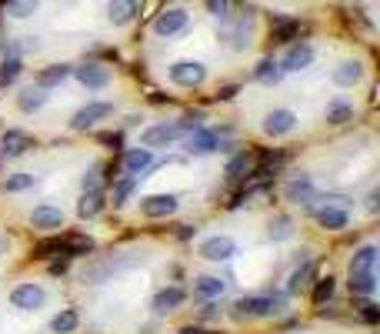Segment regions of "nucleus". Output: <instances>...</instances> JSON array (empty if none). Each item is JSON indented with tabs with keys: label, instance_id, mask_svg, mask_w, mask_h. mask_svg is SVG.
<instances>
[{
	"label": "nucleus",
	"instance_id": "nucleus-15",
	"mask_svg": "<svg viewBox=\"0 0 380 334\" xmlns=\"http://www.w3.org/2000/svg\"><path fill=\"white\" fill-rule=\"evenodd\" d=\"M31 224L40 227V231H60L64 227V211L60 208H50V204H40L31 211Z\"/></svg>",
	"mask_w": 380,
	"mask_h": 334
},
{
	"label": "nucleus",
	"instance_id": "nucleus-25",
	"mask_svg": "<svg viewBox=\"0 0 380 334\" xmlns=\"http://www.w3.org/2000/svg\"><path fill=\"white\" fill-rule=\"evenodd\" d=\"M100 211H104V194L100 190H84V198L77 204V214L80 217H97Z\"/></svg>",
	"mask_w": 380,
	"mask_h": 334
},
{
	"label": "nucleus",
	"instance_id": "nucleus-2",
	"mask_svg": "<svg viewBox=\"0 0 380 334\" xmlns=\"http://www.w3.org/2000/svg\"><path fill=\"white\" fill-rule=\"evenodd\" d=\"M110 114H114V104H107V100H90V104H84V107L70 117V127H74V131H87L94 124L107 121Z\"/></svg>",
	"mask_w": 380,
	"mask_h": 334
},
{
	"label": "nucleus",
	"instance_id": "nucleus-38",
	"mask_svg": "<svg viewBox=\"0 0 380 334\" xmlns=\"http://www.w3.org/2000/svg\"><path fill=\"white\" fill-rule=\"evenodd\" d=\"M200 121H204V114H200V111H197V114H184V117L177 121V127H180L184 134H190V131H197V127H200Z\"/></svg>",
	"mask_w": 380,
	"mask_h": 334
},
{
	"label": "nucleus",
	"instance_id": "nucleus-45",
	"mask_svg": "<svg viewBox=\"0 0 380 334\" xmlns=\"http://www.w3.org/2000/svg\"><path fill=\"white\" fill-rule=\"evenodd\" d=\"M84 190H100V181H97V171L84 178Z\"/></svg>",
	"mask_w": 380,
	"mask_h": 334
},
{
	"label": "nucleus",
	"instance_id": "nucleus-7",
	"mask_svg": "<svg viewBox=\"0 0 380 334\" xmlns=\"http://www.w3.org/2000/svg\"><path fill=\"white\" fill-rule=\"evenodd\" d=\"M44 301H47V294H44L40 284H17L13 294H11V304L13 308H21V311H37Z\"/></svg>",
	"mask_w": 380,
	"mask_h": 334
},
{
	"label": "nucleus",
	"instance_id": "nucleus-44",
	"mask_svg": "<svg viewBox=\"0 0 380 334\" xmlns=\"http://www.w3.org/2000/svg\"><path fill=\"white\" fill-rule=\"evenodd\" d=\"M360 318H364L367 324H377L380 321V311L374 308V304H364V308H360Z\"/></svg>",
	"mask_w": 380,
	"mask_h": 334
},
{
	"label": "nucleus",
	"instance_id": "nucleus-14",
	"mask_svg": "<svg viewBox=\"0 0 380 334\" xmlns=\"http://www.w3.org/2000/svg\"><path fill=\"white\" fill-rule=\"evenodd\" d=\"M153 164V154L151 147H134V151H127V154L120 157V167H124V174H131V178H141L143 171Z\"/></svg>",
	"mask_w": 380,
	"mask_h": 334
},
{
	"label": "nucleus",
	"instance_id": "nucleus-9",
	"mask_svg": "<svg viewBox=\"0 0 380 334\" xmlns=\"http://www.w3.org/2000/svg\"><path fill=\"white\" fill-rule=\"evenodd\" d=\"M250 33H254L250 17H237L230 27H224V41L230 44V50H247V47H250Z\"/></svg>",
	"mask_w": 380,
	"mask_h": 334
},
{
	"label": "nucleus",
	"instance_id": "nucleus-47",
	"mask_svg": "<svg viewBox=\"0 0 380 334\" xmlns=\"http://www.w3.org/2000/svg\"><path fill=\"white\" fill-rule=\"evenodd\" d=\"M100 141H104V144H110V147H120V134H104Z\"/></svg>",
	"mask_w": 380,
	"mask_h": 334
},
{
	"label": "nucleus",
	"instance_id": "nucleus-13",
	"mask_svg": "<svg viewBox=\"0 0 380 334\" xmlns=\"http://www.w3.org/2000/svg\"><path fill=\"white\" fill-rule=\"evenodd\" d=\"M177 211V198L174 194H151L141 200V214L143 217H167Z\"/></svg>",
	"mask_w": 380,
	"mask_h": 334
},
{
	"label": "nucleus",
	"instance_id": "nucleus-39",
	"mask_svg": "<svg viewBox=\"0 0 380 334\" xmlns=\"http://www.w3.org/2000/svg\"><path fill=\"white\" fill-rule=\"evenodd\" d=\"M31 184H33L31 174H11L4 188H7V190H23V188H31Z\"/></svg>",
	"mask_w": 380,
	"mask_h": 334
},
{
	"label": "nucleus",
	"instance_id": "nucleus-42",
	"mask_svg": "<svg viewBox=\"0 0 380 334\" xmlns=\"http://www.w3.org/2000/svg\"><path fill=\"white\" fill-rule=\"evenodd\" d=\"M271 237H291V221L287 217H277L271 224Z\"/></svg>",
	"mask_w": 380,
	"mask_h": 334
},
{
	"label": "nucleus",
	"instance_id": "nucleus-12",
	"mask_svg": "<svg viewBox=\"0 0 380 334\" xmlns=\"http://www.w3.org/2000/svg\"><path fill=\"white\" fill-rule=\"evenodd\" d=\"M74 74L87 90H104L110 84V70L107 67H100V64H80Z\"/></svg>",
	"mask_w": 380,
	"mask_h": 334
},
{
	"label": "nucleus",
	"instance_id": "nucleus-16",
	"mask_svg": "<svg viewBox=\"0 0 380 334\" xmlns=\"http://www.w3.org/2000/svg\"><path fill=\"white\" fill-rule=\"evenodd\" d=\"M283 194H287V200H293V204H310V200L317 198V188L307 174H300V178H293L283 184Z\"/></svg>",
	"mask_w": 380,
	"mask_h": 334
},
{
	"label": "nucleus",
	"instance_id": "nucleus-33",
	"mask_svg": "<svg viewBox=\"0 0 380 334\" xmlns=\"http://www.w3.org/2000/svg\"><path fill=\"white\" fill-rule=\"evenodd\" d=\"M281 64H273V60H261V67H257V80L261 84H277L281 80Z\"/></svg>",
	"mask_w": 380,
	"mask_h": 334
},
{
	"label": "nucleus",
	"instance_id": "nucleus-30",
	"mask_svg": "<svg viewBox=\"0 0 380 334\" xmlns=\"http://www.w3.org/2000/svg\"><path fill=\"white\" fill-rule=\"evenodd\" d=\"M194 291L200 294V298H220V294H224V281H220V278H210V274H207V278H200L194 284Z\"/></svg>",
	"mask_w": 380,
	"mask_h": 334
},
{
	"label": "nucleus",
	"instance_id": "nucleus-41",
	"mask_svg": "<svg viewBox=\"0 0 380 334\" xmlns=\"http://www.w3.org/2000/svg\"><path fill=\"white\" fill-rule=\"evenodd\" d=\"M244 171H247V154H240V157H234V161H230V164H227V178H240Z\"/></svg>",
	"mask_w": 380,
	"mask_h": 334
},
{
	"label": "nucleus",
	"instance_id": "nucleus-28",
	"mask_svg": "<svg viewBox=\"0 0 380 334\" xmlns=\"http://www.w3.org/2000/svg\"><path fill=\"white\" fill-rule=\"evenodd\" d=\"M374 264H377V247L364 244L357 254H354V261H350V271H374Z\"/></svg>",
	"mask_w": 380,
	"mask_h": 334
},
{
	"label": "nucleus",
	"instance_id": "nucleus-26",
	"mask_svg": "<svg viewBox=\"0 0 380 334\" xmlns=\"http://www.w3.org/2000/svg\"><path fill=\"white\" fill-rule=\"evenodd\" d=\"M350 291H357V294H374V291H377L374 271H350Z\"/></svg>",
	"mask_w": 380,
	"mask_h": 334
},
{
	"label": "nucleus",
	"instance_id": "nucleus-35",
	"mask_svg": "<svg viewBox=\"0 0 380 334\" xmlns=\"http://www.w3.org/2000/svg\"><path fill=\"white\" fill-rule=\"evenodd\" d=\"M330 298H334V278H324L320 284H317V291H314V304L317 308H324Z\"/></svg>",
	"mask_w": 380,
	"mask_h": 334
},
{
	"label": "nucleus",
	"instance_id": "nucleus-29",
	"mask_svg": "<svg viewBox=\"0 0 380 334\" xmlns=\"http://www.w3.org/2000/svg\"><path fill=\"white\" fill-rule=\"evenodd\" d=\"M134 184H137V178H131V174H124V178L114 184V208H124V204H127V198L134 194Z\"/></svg>",
	"mask_w": 380,
	"mask_h": 334
},
{
	"label": "nucleus",
	"instance_id": "nucleus-34",
	"mask_svg": "<svg viewBox=\"0 0 380 334\" xmlns=\"http://www.w3.org/2000/svg\"><path fill=\"white\" fill-rule=\"evenodd\" d=\"M94 251V241L90 237H67V254H90Z\"/></svg>",
	"mask_w": 380,
	"mask_h": 334
},
{
	"label": "nucleus",
	"instance_id": "nucleus-3",
	"mask_svg": "<svg viewBox=\"0 0 380 334\" xmlns=\"http://www.w3.org/2000/svg\"><path fill=\"white\" fill-rule=\"evenodd\" d=\"M170 80H174L177 87H200L207 80V67L200 60H177L170 67Z\"/></svg>",
	"mask_w": 380,
	"mask_h": 334
},
{
	"label": "nucleus",
	"instance_id": "nucleus-1",
	"mask_svg": "<svg viewBox=\"0 0 380 334\" xmlns=\"http://www.w3.org/2000/svg\"><path fill=\"white\" fill-rule=\"evenodd\" d=\"M287 311V301L277 294H250L237 301V318H277Z\"/></svg>",
	"mask_w": 380,
	"mask_h": 334
},
{
	"label": "nucleus",
	"instance_id": "nucleus-31",
	"mask_svg": "<svg viewBox=\"0 0 380 334\" xmlns=\"http://www.w3.org/2000/svg\"><path fill=\"white\" fill-rule=\"evenodd\" d=\"M347 121H354V107L350 104H330L327 107V124H347Z\"/></svg>",
	"mask_w": 380,
	"mask_h": 334
},
{
	"label": "nucleus",
	"instance_id": "nucleus-21",
	"mask_svg": "<svg viewBox=\"0 0 380 334\" xmlns=\"http://www.w3.org/2000/svg\"><path fill=\"white\" fill-rule=\"evenodd\" d=\"M360 77H364V67L357 60H340L334 67V84H340V87H354Z\"/></svg>",
	"mask_w": 380,
	"mask_h": 334
},
{
	"label": "nucleus",
	"instance_id": "nucleus-32",
	"mask_svg": "<svg viewBox=\"0 0 380 334\" xmlns=\"http://www.w3.org/2000/svg\"><path fill=\"white\" fill-rule=\"evenodd\" d=\"M77 321H80V318H77V311H70V308H67V311H60L54 321H50V328H54L57 334H70L77 328Z\"/></svg>",
	"mask_w": 380,
	"mask_h": 334
},
{
	"label": "nucleus",
	"instance_id": "nucleus-36",
	"mask_svg": "<svg viewBox=\"0 0 380 334\" xmlns=\"http://www.w3.org/2000/svg\"><path fill=\"white\" fill-rule=\"evenodd\" d=\"M204 4L210 17H217V21H227L230 17V0H204Z\"/></svg>",
	"mask_w": 380,
	"mask_h": 334
},
{
	"label": "nucleus",
	"instance_id": "nucleus-40",
	"mask_svg": "<svg viewBox=\"0 0 380 334\" xmlns=\"http://www.w3.org/2000/svg\"><path fill=\"white\" fill-rule=\"evenodd\" d=\"M307 278H310V264H307L304 271H293V278H291V284H287V291H291V294H297V291L307 284Z\"/></svg>",
	"mask_w": 380,
	"mask_h": 334
},
{
	"label": "nucleus",
	"instance_id": "nucleus-22",
	"mask_svg": "<svg viewBox=\"0 0 380 334\" xmlns=\"http://www.w3.org/2000/svg\"><path fill=\"white\" fill-rule=\"evenodd\" d=\"M74 74V67H67V64H54V67H44L40 74H37V87H44V90H50V87H57V84H64L67 77Z\"/></svg>",
	"mask_w": 380,
	"mask_h": 334
},
{
	"label": "nucleus",
	"instance_id": "nucleus-27",
	"mask_svg": "<svg viewBox=\"0 0 380 334\" xmlns=\"http://www.w3.org/2000/svg\"><path fill=\"white\" fill-rule=\"evenodd\" d=\"M4 7H7V14H11V17L23 21V17H33V14H37L40 0H4Z\"/></svg>",
	"mask_w": 380,
	"mask_h": 334
},
{
	"label": "nucleus",
	"instance_id": "nucleus-10",
	"mask_svg": "<svg viewBox=\"0 0 380 334\" xmlns=\"http://www.w3.org/2000/svg\"><path fill=\"white\" fill-rule=\"evenodd\" d=\"M131 264H137V257H120V261H100V264H94V267H87L84 271V284H100V281H107L114 271H120V267H131Z\"/></svg>",
	"mask_w": 380,
	"mask_h": 334
},
{
	"label": "nucleus",
	"instance_id": "nucleus-19",
	"mask_svg": "<svg viewBox=\"0 0 380 334\" xmlns=\"http://www.w3.org/2000/svg\"><path fill=\"white\" fill-rule=\"evenodd\" d=\"M27 147H33L31 134L27 131H7L4 134V141H0V154L4 157H21V154H27Z\"/></svg>",
	"mask_w": 380,
	"mask_h": 334
},
{
	"label": "nucleus",
	"instance_id": "nucleus-8",
	"mask_svg": "<svg viewBox=\"0 0 380 334\" xmlns=\"http://www.w3.org/2000/svg\"><path fill=\"white\" fill-rule=\"evenodd\" d=\"M200 254L207 261H230V257L237 254V244L230 237H224V234H214V237H207L204 244H200Z\"/></svg>",
	"mask_w": 380,
	"mask_h": 334
},
{
	"label": "nucleus",
	"instance_id": "nucleus-37",
	"mask_svg": "<svg viewBox=\"0 0 380 334\" xmlns=\"http://www.w3.org/2000/svg\"><path fill=\"white\" fill-rule=\"evenodd\" d=\"M17 74H21V60H17V57H11V60H4V64H0V80H4V84L17 80Z\"/></svg>",
	"mask_w": 380,
	"mask_h": 334
},
{
	"label": "nucleus",
	"instance_id": "nucleus-43",
	"mask_svg": "<svg viewBox=\"0 0 380 334\" xmlns=\"http://www.w3.org/2000/svg\"><path fill=\"white\" fill-rule=\"evenodd\" d=\"M320 200H324V204H334V208H344V211H347V208H350V200L344 198V194H324V198H320Z\"/></svg>",
	"mask_w": 380,
	"mask_h": 334
},
{
	"label": "nucleus",
	"instance_id": "nucleus-11",
	"mask_svg": "<svg viewBox=\"0 0 380 334\" xmlns=\"http://www.w3.org/2000/svg\"><path fill=\"white\" fill-rule=\"evenodd\" d=\"M310 64H314V47L307 44V41H300V44L287 47V54L281 60V70H304Z\"/></svg>",
	"mask_w": 380,
	"mask_h": 334
},
{
	"label": "nucleus",
	"instance_id": "nucleus-4",
	"mask_svg": "<svg viewBox=\"0 0 380 334\" xmlns=\"http://www.w3.org/2000/svg\"><path fill=\"white\" fill-rule=\"evenodd\" d=\"M187 23H190V14H187L184 7H170V11L157 14L153 33H157V37H177L180 31H187Z\"/></svg>",
	"mask_w": 380,
	"mask_h": 334
},
{
	"label": "nucleus",
	"instance_id": "nucleus-24",
	"mask_svg": "<svg viewBox=\"0 0 380 334\" xmlns=\"http://www.w3.org/2000/svg\"><path fill=\"white\" fill-rule=\"evenodd\" d=\"M44 104H47V90L44 87H27V90H21V97H17V107H21L23 114L40 111Z\"/></svg>",
	"mask_w": 380,
	"mask_h": 334
},
{
	"label": "nucleus",
	"instance_id": "nucleus-46",
	"mask_svg": "<svg viewBox=\"0 0 380 334\" xmlns=\"http://www.w3.org/2000/svg\"><path fill=\"white\" fill-rule=\"evenodd\" d=\"M293 33V23H281V31H277V41H287Z\"/></svg>",
	"mask_w": 380,
	"mask_h": 334
},
{
	"label": "nucleus",
	"instance_id": "nucleus-49",
	"mask_svg": "<svg viewBox=\"0 0 380 334\" xmlns=\"http://www.w3.org/2000/svg\"><path fill=\"white\" fill-rule=\"evenodd\" d=\"M177 334H204V331H200V328H180Z\"/></svg>",
	"mask_w": 380,
	"mask_h": 334
},
{
	"label": "nucleus",
	"instance_id": "nucleus-5",
	"mask_svg": "<svg viewBox=\"0 0 380 334\" xmlns=\"http://www.w3.org/2000/svg\"><path fill=\"white\" fill-rule=\"evenodd\" d=\"M184 137V131L177 127V124H153V127H147L141 137V144L143 147H170L177 144Z\"/></svg>",
	"mask_w": 380,
	"mask_h": 334
},
{
	"label": "nucleus",
	"instance_id": "nucleus-18",
	"mask_svg": "<svg viewBox=\"0 0 380 334\" xmlns=\"http://www.w3.org/2000/svg\"><path fill=\"white\" fill-rule=\"evenodd\" d=\"M137 14H141V4H137V0H110L107 4V17L114 27H127Z\"/></svg>",
	"mask_w": 380,
	"mask_h": 334
},
{
	"label": "nucleus",
	"instance_id": "nucleus-6",
	"mask_svg": "<svg viewBox=\"0 0 380 334\" xmlns=\"http://www.w3.org/2000/svg\"><path fill=\"white\" fill-rule=\"evenodd\" d=\"M261 127L267 137H283V134H291L293 127H297V114L287 111V107H277V111H271L264 117Z\"/></svg>",
	"mask_w": 380,
	"mask_h": 334
},
{
	"label": "nucleus",
	"instance_id": "nucleus-17",
	"mask_svg": "<svg viewBox=\"0 0 380 334\" xmlns=\"http://www.w3.org/2000/svg\"><path fill=\"white\" fill-rule=\"evenodd\" d=\"M214 151H217V134H214V131L197 127V131L187 134V154L204 157V154H214Z\"/></svg>",
	"mask_w": 380,
	"mask_h": 334
},
{
	"label": "nucleus",
	"instance_id": "nucleus-20",
	"mask_svg": "<svg viewBox=\"0 0 380 334\" xmlns=\"http://www.w3.org/2000/svg\"><path fill=\"white\" fill-rule=\"evenodd\" d=\"M314 217H317V224H320V227H327V231H340V227H347V221H350L347 211H344V208H334V204L317 208Z\"/></svg>",
	"mask_w": 380,
	"mask_h": 334
},
{
	"label": "nucleus",
	"instance_id": "nucleus-23",
	"mask_svg": "<svg viewBox=\"0 0 380 334\" xmlns=\"http://www.w3.org/2000/svg\"><path fill=\"white\" fill-rule=\"evenodd\" d=\"M184 304V291L180 288H163L153 294V311L157 314H167V311H174V308H180Z\"/></svg>",
	"mask_w": 380,
	"mask_h": 334
},
{
	"label": "nucleus",
	"instance_id": "nucleus-48",
	"mask_svg": "<svg viewBox=\"0 0 380 334\" xmlns=\"http://www.w3.org/2000/svg\"><path fill=\"white\" fill-rule=\"evenodd\" d=\"M234 94H237V87H224V90H220V97H224V100H230Z\"/></svg>",
	"mask_w": 380,
	"mask_h": 334
}]
</instances>
